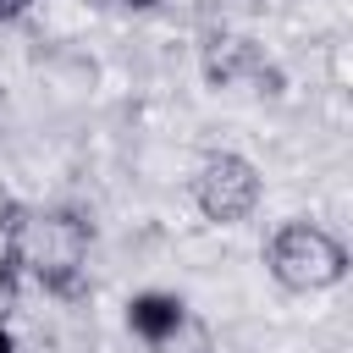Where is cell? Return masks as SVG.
Returning a JSON list of instances; mask_svg holds the SVG:
<instances>
[{"label":"cell","mask_w":353,"mask_h":353,"mask_svg":"<svg viewBox=\"0 0 353 353\" xmlns=\"http://www.w3.org/2000/svg\"><path fill=\"white\" fill-rule=\"evenodd\" d=\"M265 265L287 292H325L347 276V243L314 215H287L265 237Z\"/></svg>","instance_id":"obj_1"},{"label":"cell","mask_w":353,"mask_h":353,"mask_svg":"<svg viewBox=\"0 0 353 353\" xmlns=\"http://www.w3.org/2000/svg\"><path fill=\"white\" fill-rule=\"evenodd\" d=\"M127 6H154V0H127Z\"/></svg>","instance_id":"obj_5"},{"label":"cell","mask_w":353,"mask_h":353,"mask_svg":"<svg viewBox=\"0 0 353 353\" xmlns=\"http://www.w3.org/2000/svg\"><path fill=\"white\" fill-rule=\"evenodd\" d=\"M0 353H17V331H11L6 320H0Z\"/></svg>","instance_id":"obj_4"},{"label":"cell","mask_w":353,"mask_h":353,"mask_svg":"<svg viewBox=\"0 0 353 353\" xmlns=\"http://www.w3.org/2000/svg\"><path fill=\"white\" fill-rule=\"evenodd\" d=\"M259 171L243 160V154H210L204 165H199V176H193V204H199V215L204 221H215V226H237V221H248L254 210H259Z\"/></svg>","instance_id":"obj_2"},{"label":"cell","mask_w":353,"mask_h":353,"mask_svg":"<svg viewBox=\"0 0 353 353\" xmlns=\"http://www.w3.org/2000/svg\"><path fill=\"white\" fill-rule=\"evenodd\" d=\"M121 320H127V331H132L143 347L165 353V347H176V336L193 325V309H188V298L171 292V287H143V292L127 298Z\"/></svg>","instance_id":"obj_3"}]
</instances>
